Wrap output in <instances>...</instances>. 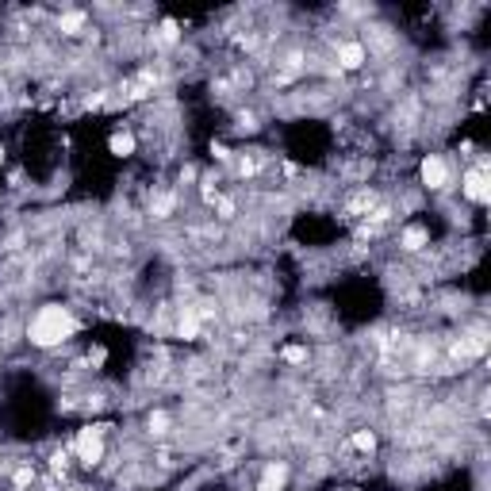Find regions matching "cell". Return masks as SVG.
Returning <instances> with one entry per match:
<instances>
[{"label":"cell","instance_id":"1","mask_svg":"<svg viewBox=\"0 0 491 491\" xmlns=\"http://www.w3.org/2000/svg\"><path fill=\"white\" fill-rule=\"evenodd\" d=\"M77 326L81 323H77V315L69 307H62V303H42L31 315V323H27V341H31L35 350H54V346H62L66 338H73Z\"/></svg>","mask_w":491,"mask_h":491},{"label":"cell","instance_id":"2","mask_svg":"<svg viewBox=\"0 0 491 491\" xmlns=\"http://www.w3.org/2000/svg\"><path fill=\"white\" fill-rule=\"evenodd\" d=\"M104 449H108V430H104V426H84V430H77L73 453H77L81 465L96 468L104 461Z\"/></svg>","mask_w":491,"mask_h":491},{"label":"cell","instance_id":"3","mask_svg":"<svg viewBox=\"0 0 491 491\" xmlns=\"http://www.w3.org/2000/svg\"><path fill=\"white\" fill-rule=\"evenodd\" d=\"M418 177H422L426 188L441 192V188H449L453 169H449V161H445V154H426V158L418 161Z\"/></svg>","mask_w":491,"mask_h":491},{"label":"cell","instance_id":"4","mask_svg":"<svg viewBox=\"0 0 491 491\" xmlns=\"http://www.w3.org/2000/svg\"><path fill=\"white\" fill-rule=\"evenodd\" d=\"M461 196H465L468 204H476V208H483V204L491 200L488 169H483V166H472V169H465V177H461Z\"/></svg>","mask_w":491,"mask_h":491},{"label":"cell","instance_id":"5","mask_svg":"<svg viewBox=\"0 0 491 491\" xmlns=\"http://www.w3.org/2000/svg\"><path fill=\"white\" fill-rule=\"evenodd\" d=\"M288 476H292L288 461H269L258 476V491H284L288 488Z\"/></svg>","mask_w":491,"mask_h":491},{"label":"cell","instance_id":"6","mask_svg":"<svg viewBox=\"0 0 491 491\" xmlns=\"http://www.w3.org/2000/svg\"><path fill=\"white\" fill-rule=\"evenodd\" d=\"M365 62H368L365 42H357V39H346V42H338V66H341V69H361Z\"/></svg>","mask_w":491,"mask_h":491},{"label":"cell","instance_id":"7","mask_svg":"<svg viewBox=\"0 0 491 491\" xmlns=\"http://www.w3.org/2000/svg\"><path fill=\"white\" fill-rule=\"evenodd\" d=\"M400 246L407 253H418L422 246H430V231H426V226H407V231L400 234Z\"/></svg>","mask_w":491,"mask_h":491},{"label":"cell","instance_id":"8","mask_svg":"<svg viewBox=\"0 0 491 491\" xmlns=\"http://www.w3.org/2000/svg\"><path fill=\"white\" fill-rule=\"evenodd\" d=\"M134 146H139V142H134V134H131V131H116V134L108 139V150L116 154V158H131Z\"/></svg>","mask_w":491,"mask_h":491},{"label":"cell","instance_id":"9","mask_svg":"<svg viewBox=\"0 0 491 491\" xmlns=\"http://www.w3.org/2000/svg\"><path fill=\"white\" fill-rule=\"evenodd\" d=\"M84 24H89V16H84V12H62V16H58V31L62 35H81Z\"/></svg>","mask_w":491,"mask_h":491},{"label":"cell","instance_id":"10","mask_svg":"<svg viewBox=\"0 0 491 491\" xmlns=\"http://www.w3.org/2000/svg\"><path fill=\"white\" fill-rule=\"evenodd\" d=\"M173 208H177L173 192H161V196H154V200H150V215L154 219H169V215H173Z\"/></svg>","mask_w":491,"mask_h":491},{"label":"cell","instance_id":"11","mask_svg":"<svg viewBox=\"0 0 491 491\" xmlns=\"http://www.w3.org/2000/svg\"><path fill=\"white\" fill-rule=\"evenodd\" d=\"M350 445H353L357 453H373V449H376V434H373V430H357V434L350 438Z\"/></svg>","mask_w":491,"mask_h":491},{"label":"cell","instance_id":"12","mask_svg":"<svg viewBox=\"0 0 491 491\" xmlns=\"http://www.w3.org/2000/svg\"><path fill=\"white\" fill-rule=\"evenodd\" d=\"M12 483H16V488H27V483H35V468H31V465H19L16 476H12Z\"/></svg>","mask_w":491,"mask_h":491},{"label":"cell","instance_id":"13","mask_svg":"<svg viewBox=\"0 0 491 491\" xmlns=\"http://www.w3.org/2000/svg\"><path fill=\"white\" fill-rule=\"evenodd\" d=\"M280 357L288 361V365H303V361H307V350H303V346H288Z\"/></svg>","mask_w":491,"mask_h":491},{"label":"cell","instance_id":"14","mask_svg":"<svg viewBox=\"0 0 491 491\" xmlns=\"http://www.w3.org/2000/svg\"><path fill=\"white\" fill-rule=\"evenodd\" d=\"M51 468H54V472H66V468H69V453L66 449H54L51 453Z\"/></svg>","mask_w":491,"mask_h":491},{"label":"cell","instance_id":"15","mask_svg":"<svg viewBox=\"0 0 491 491\" xmlns=\"http://www.w3.org/2000/svg\"><path fill=\"white\" fill-rule=\"evenodd\" d=\"M211 208H219V219H234V200H223V196H219Z\"/></svg>","mask_w":491,"mask_h":491},{"label":"cell","instance_id":"16","mask_svg":"<svg viewBox=\"0 0 491 491\" xmlns=\"http://www.w3.org/2000/svg\"><path fill=\"white\" fill-rule=\"evenodd\" d=\"M104 100H108V96H104V92H92V96H84V108H100Z\"/></svg>","mask_w":491,"mask_h":491},{"label":"cell","instance_id":"17","mask_svg":"<svg viewBox=\"0 0 491 491\" xmlns=\"http://www.w3.org/2000/svg\"><path fill=\"white\" fill-rule=\"evenodd\" d=\"M211 154H215L219 161H226V158H231V150H226V146H219V142H215V146H211Z\"/></svg>","mask_w":491,"mask_h":491},{"label":"cell","instance_id":"18","mask_svg":"<svg viewBox=\"0 0 491 491\" xmlns=\"http://www.w3.org/2000/svg\"><path fill=\"white\" fill-rule=\"evenodd\" d=\"M0 161H4V146H0Z\"/></svg>","mask_w":491,"mask_h":491}]
</instances>
